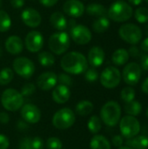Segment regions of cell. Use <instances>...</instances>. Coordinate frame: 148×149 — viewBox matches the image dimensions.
Returning <instances> with one entry per match:
<instances>
[{
  "instance_id": "4fadbf2b",
  "label": "cell",
  "mask_w": 148,
  "mask_h": 149,
  "mask_svg": "<svg viewBox=\"0 0 148 149\" xmlns=\"http://www.w3.org/2000/svg\"><path fill=\"white\" fill-rule=\"evenodd\" d=\"M24 44L26 49L31 52H39L44 45V38L43 35L38 31H31L28 32L25 37Z\"/></svg>"
},
{
  "instance_id": "9f6ffc18",
  "label": "cell",
  "mask_w": 148,
  "mask_h": 149,
  "mask_svg": "<svg viewBox=\"0 0 148 149\" xmlns=\"http://www.w3.org/2000/svg\"><path fill=\"white\" fill-rule=\"evenodd\" d=\"M147 118H148V108H147Z\"/></svg>"
},
{
  "instance_id": "8fae6325",
  "label": "cell",
  "mask_w": 148,
  "mask_h": 149,
  "mask_svg": "<svg viewBox=\"0 0 148 149\" xmlns=\"http://www.w3.org/2000/svg\"><path fill=\"white\" fill-rule=\"evenodd\" d=\"M141 73L142 69L140 65L136 62H131L125 66L122 77L126 84L129 86H134L140 81L141 78Z\"/></svg>"
},
{
  "instance_id": "d4e9b609",
  "label": "cell",
  "mask_w": 148,
  "mask_h": 149,
  "mask_svg": "<svg viewBox=\"0 0 148 149\" xmlns=\"http://www.w3.org/2000/svg\"><path fill=\"white\" fill-rule=\"evenodd\" d=\"M91 149H111V143L103 135H95L90 141Z\"/></svg>"
},
{
  "instance_id": "1f68e13d",
  "label": "cell",
  "mask_w": 148,
  "mask_h": 149,
  "mask_svg": "<svg viewBox=\"0 0 148 149\" xmlns=\"http://www.w3.org/2000/svg\"><path fill=\"white\" fill-rule=\"evenodd\" d=\"M14 77V72L13 71L9 68L5 67L0 71V85L1 86H6L9 83L11 82Z\"/></svg>"
},
{
  "instance_id": "681fc988",
  "label": "cell",
  "mask_w": 148,
  "mask_h": 149,
  "mask_svg": "<svg viewBox=\"0 0 148 149\" xmlns=\"http://www.w3.org/2000/svg\"><path fill=\"white\" fill-rule=\"evenodd\" d=\"M141 89H142V92L146 94H148V78H147L143 83H142V86H141Z\"/></svg>"
},
{
  "instance_id": "5bb4252c",
  "label": "cell",
  "mask_w": 148,
  "mask_h": 149,
  "mask_svg": "<svg viewBox=\"0 0 148 149\" xmlns=\"http://www.w3.org/2000/svg\"><path fill=\"white\" fill-rule=\"evenodd\" d=\"M23 120L28 124H36L41 119V112L38 107L33 104H26L21 107L20 111Z\"/></svg>"
},
{
  "instance_id": "7c38bea8",
  "label": "cell",
  "mask_w": 148,
  "mask_h": 149,
  "mask_svg": "<svg viewBox=\"0 0 148 149\" xmlns=\"http://www.w3.org/2000/svg\"><path fill=\"white\" fill-rule=\"evenodd\" d=\"M72 39L78 45H87L92 40V32L89 28L83 24H75L70 31Z\"/></svg>"
},
{
  "instance_id": "bcb514c9",
  "label": "cell",
  "mask_w": 148,
  "mask_h": 149,
  "mask_svg": "<svg viewBox=\"0 0 148 149\" xmlns=\"http://www.w3.org/2000/svg\"><path fill=\"white\" fill-rule=\"evenodd\" d=\"M10 121V116L7 113H4V112H2L0 113V123L1 124H8Z\"/></svg>"
},
{
  "instance_id": "83f0119b",
  "label": "cell",
  "mask_w": 148,
  "mask_h": 149,
  "mask_svg": "<svg viewBox=\"0 0 148 149\" xmlns=\"http://www.w3.org/2000/svg\"><path fill=\"white\" fill-rule=\"evenodd\" d=\"M124 109H125V112L128 115L135 117V116H138L139 114H140V113L142 112V106L139 101L133 100V101L126 103Z\"/></svg>"
},
{
  "instance_id": "7bdbcfd3",
  "label": "cell",
  "mask_w": 148,
  "mask_h": 149,
  "mask_svg": "<svg viewBox=\"0 0 148 149\" xmlns=\"http://www.w3.org/2000/svg\"><path fill=\"white\" fill-rule=\"evenodd\" d=\"M128 53H129V56H131V57H133V58H137V57L140 55L139 48H138L136 45H133L132 47L129 48Z\"/></svg>"
},
{
  "instance_id": "603a6c76",
  "label": "cell",
  "mask_w": 148,
  "mask_h": 149,
  "mask_svg": "<svg viewBox=\"0 0 148 149\" xmlns=\"http://www.w3.org/2000/svg\"><path fill=\"white\" fill-rule=\"evenodd\" d=\"M129 57L130 56H129L128 51H126L124 48H120L113 53L112 61L114 65L121 66V65H126L128 62Z\"/></svg>"
},
{
  "instance_id": "f907efd6",
  "label": "cell",
  "mask_w": 148,
  "mask_h": 149,
  "mask_svg": "<svg viewBox=\"0 0 148 149\" xmlns=\"http://www.w3.org/2000/svg\"><path fill=\"white\" fill-rule=\"evenodd\" d=\"M141 49L144 51V52H148V37L146 38L142 42H141V45H140Z\"/></svg>"
},
{
  "instance_id": "f6af8a7d",
  "label": "cell",
  "mask_w": 148,
  "mask_h": 149,
  "mask_svg": "<svg viewBox=\"0 0 148 149\" xmlns=\"http://www.w3.org/2000/svg\"><path fill=\"white\" fill-rule=\"evenodd\" d=\"M140 67H141V69L148 72V54H145L142 56Z\"/></svg>"
},
{
  "instance_id": "cb8c5ba5",
  "label": "cell",
  "mask_w": 148,
  "mask_h": 149,
  "mask_svg": "<svg viewBox=\"0 0 148 149\" xmlns=\"http://www.w3.org/2000/svg\"><path fill=\"white\" fill-rule=\"evenodd\" d=\"M85 10L88 15L92 17H106L107 15V10L106 8L100 4V3H90L85 7Z\"/></svg>"
},
{
  "instance_id": "816d5d0a",
  "label": "cell",
  "mask_w": 148,
  "mask_h": 149,
  "mask_svg": "<svg viewBox=\"0 0 148 149\" xmlns=\"http://www.w3.org/2000/svg\"><path fill=\"white\" fill-rule=\"evenodd\" d=\"M144 0H128V2L132 4V5H134V6H138L140 4L142 3Z\"/></svg>"
},
{
  "instance_id": "7402d4cb",
  "label": "cell",
  "mask_w": 148,
  "mask_h": 149,
  "mask_svg": "<svg viewBox=\"0 0 148 149\" xmlns=\"http://www.w3.org/2000/svg\"><path fill=\"white\" fill-rule=\"evenodd\" d=\"M126 145L132 149H147L148 137L147 135H136L133 138L127 139Z\"/></svg>"
},
{
  "instance_id": "b9f144b4",
  "label": "cell",
  "mask_w": 148,
  "mask_h": 149,
  "mask_svg": "<svg viewBox=\"0 0 148 149\" xmlns=\"http://www.w3.org/2000/svg\"><path fill=\"white\" fill-rule=\"evenodd\" d=\"M10 146V141L4 134H0V149H7Z\"/></svg>"
},
{
  "instance_id": "f5cc1de1",
  "label": "cell",
  "mask_w": 148,
  "mask_h": 149,
  "mask_svg": "<svg viewBox=\"0 0 148 149\" xmlns=\"http://www.w3.org/2000/svg\"><path fill=\"white\" fill-rule=\"evenodd\" d=\"M145 34L148 36V24L146 25V27H145Z\"/></svg>"
},
{
  "instance_id": "44dd1931",
  "label": "cell",
  "mask_w": 148,
  "mask_h": 149,
  "mask_svg": "<svg viewBox=\"0 0 148 149\" xmlns=\"http://www.w3.org/2000/svg\"><path fill=\"white\" fill-rule=\"evenodd\" d=\"M50 24H51V26L54 29H56L59 31H63L64 30H65L68 25L66 17L60 11H56L51 15Z\"/></svg>"
},
{
  "instance_id": "f546056e",
  "label": "cell",
  "mask_w": 148,
  "mask_h": 149,
  "mask_svg": "<svg viewBox=\"0 0 148 149\" xmlns=\"http://www.w3.org/2000/svg\"><path fill=\"white\" fill-rule=\"evenodd\" d=\"M87 127L92 134H98L102 128V120L97 115L92 116L87 123Z\"/></svg>"
},
{
  "instance_id": "91938a15",
  "label": "cell",
  "mask_w": 148,
  "mask_h": 149,
  "mask_svg": "<svg viewBox=\"0 0 148 149\" xmlns=\"http://www.w3.org/2000/svg\"><path fill=\"white\" fill-rule=\"evenodd\" d=\"M117 1H122V0H117Z\"/></svg>"
},
{
  "instance_id": "d6986e66",
  "label": "cell",
  "mask_w": 148,
  "mask_h": 149,
  "mask_svg": "<svg viewBox=\"0 0 148 149\" xmlns=\"http://www.w3.org/2000/svg\"><path fill=\"white\" fill-rule=\"evenodd\" d=\"M6 51L13 55H17L22 52L24 49V43L23 40L18 36H10L9 37L4 44Z\"/></svg>"
},
{
  "instance_id": "74e56055",
  "label": "cell",
  "mask_w": 148,
  "mask_h": 149,
  "mask_svg": "<svg viewBox=\"0 0 148 149\" xmlns=\"http://www.w3.org/2000/svg\"><path fill=\"white\" fill-rule=\"evenodd\" d=\"M58 82H59L60 85H64L68 87L71 86L73 83L71 76H69L68 74H65V73H61L58 76Z\"/></svg>"
},
{
  "instance_id": "4316f807",
  "label": "cell",
  "mask_w": 148,
  "mask_h": 149,
  "mask_svg": "<svg viewBox=\"0 0 148 149\" xmlns=\"http://www.w3.org/2000/svg\"><path fill=\"white\" fill-rule=\"evenodd\" d=\"M110 27V21L106 17H100L92 24V29L97 33H103Z\"/></svg>"
},
{
  "instance_id": "f1b7e54d",
  "label": "cell",
  "mask_w": 148,
  "mask_h": 149,
  "mask_svg": "<svg viewBox=\"0 0 148 149\" xmlns=\"http://www.w3.org/2000/svg\"><path fill=\"white\" fill-rule=\"evenodd\" d=\"M38 60L39 64L44 67H50L55 63V57L52 53L49 52H42L38 56Z\"/></svg>"
},
{
  "instance_id": "ab89813d",
  "label": "cell",
  "mask_w": 148,
  "mask_h": 149,
  "mask_svg": "<svg viewBox=\"0 0 148 149\" xmlns=\"http://www.w3.org/2000/svg\"><path fill=\"white\" fill-rule=\"evenodd\" d=\"M32 148L33 149H43L44 148V141L40 137H34L31 138Z\"/></svg>"
},
{
  "instance_id": "836d02e7",
  "label": "cell",
  "mask_w": 148,
  "mask_h": 149,
  "mask_svg": "<svg viewBox=\"0 0 148 149\" xmlns=\"http://www.w3.org/2000/svg\"><path fill=\"white\" fill-rule=\"evenodd\" d=\"M120 96H121V100L126 103L133 101L135 99V91L133 87L130 86L125 87L122 89Z\"/></svg>"
},
{
  "instance_id": "52a82bcc",
  "label": "cell",
  "mask_w": 148,
  "mask_h": 149,
  "mask_svg": "<svg viewBox=\"0 0 148 149\" xmlns=\"http://www.w3.org/2000/svg\"><path fill=\"white\" fill-rule=\"evenodd\" d=\"M119 35L127 44L136 45L141 41L143 32L140 27L134 24H125L120 26L119 30Z\"/></svg>"
},
{
  "instance_id": "7a4b0ae2",
  "label": "cell",
  "mask_w": 148,
  "mask_h": 149,
  "mask_svg": "<svg viewBox=\"0 0 148 149\" xmlns=\"http://www.w3.org/2000/svg\"><path fill=\"white\" fill-rule=\"evenodd\" d=\"M121 107L116 101L106 102L100 110V119L108 127H115L120 120Z\"/></svg>"
},
{
  "instance_id": "ac0fdd59",
  "label": "cell",
  "mask_w": 148,
  "mask_h": 149,
  "mask_svg": "<svg viewBox=\"0 0 148 149\" xmlns=\"http://www.w3.org/2000/svg\"><path fill=\"white\" fill-rule=\"evenodd\" d=\"M105 52L100 46H93L88 52V63L92 67H99L105 60Z\"/></svg>"
},
{
  "instance_id": "2e32d148",
  "label": "cell",
  "mask_w": 148,
  "mask_h": 149,
  "mask_svg": "<svg viewBox=\"0 0 148 149\" xmlns=\"http://www.w3.org/2000/svg\"><path fill=\"white\" fill-rule=\"evenodd\" d=\"M58 76L52 72H46L40 74L37 79V86L43 91H49L56 86Z\"/></svg>"
},
{
  "instance_id": "484cf974",
  "label": "cell",
  "mask_w": 148,
  "mask_h": 149,
  "mask_svg": "<svg viewBox=\"0 0 148 149\" xmlns=\"http://www.w3.org/2000/svg\"><path fill=\"white\" fill-rule=\"evenodd\" d=\"M93 104L89 100H81L79 101L75 107L76 113L79 116H87L93 111Z\"/></svg>"
},
{
  "instance_id": "4dcf8cb0",
  "label": "cell",
  "mask_w": 148,
  "mask_h": 149,
  "mask_svg": "<svg viewBox=\"0 0 148 149\" xmlns=\"http://www.w3.org/2000/svg\"><path fill=\"white\" fill-rule=\"evenodd\" d=\"M11 26V19L9 14L3 10H0V32H5Z\"/></svg>"
},
{
  "instance_id": "277c9868",
  "label": "cell",
  "mask_w": 148,
  "mask_h": 149,
  "mask_svg": "<svg viewBox=\"0 0 148 149\" xmlns=\"http://www.w3.org/2000/svg\"><path fill=\"white\" fill-rule=\"evenodd\" d=\"M1 103L4 109L10 112H16L22 107L24 104V97L20 92L12 88H8L2 93Z\"/></svg>"
},
{
  "instance_id": "d6a6232c",
  "label": "cell",
  "mask_w": 148,
  "mask_h": 149,
  "mask_svg": "<svg viewBox=\"0 0 148 149\" xmlns=\"http://www.w3.org/2000/svg\"><path fill=\"white\" fill-rule=\"evenodd\" d=\"M135 19L140 23L145 24L148 22V9L146 7H139L134 11Z\"/></svg>"
},
{
  "instance_id": "9c48e42d",
  "label": "cell",
  "mask_w": 148,
  "mask_h": 149,
  "mask_svg": "<svg viewBox=\"0 0 148 149\" xmlns=\"http://www.w3.org/2000/svg\"><path fill=\"white\" fill-rule=\"evenodd\" d=\"M121 80V73L120 70L114 66H108L100 74L101 85L107 88L113 89L118 86Z\"/></svg>"
},
{
  "instance_id": "f35d334b",
  "label": "cell",
  "mask_w": 148,
  "mask_h": 149,
  "mask_svg": "<svg viewBox=\"0 0 148 149\" xmlns=\"http://www.w3.org/2000/svg\"><path fill=\"white\" fill-rule=\"evenodd\" d=\"M18 149H33L32 148V142H31V138L30 137H25L22 139L19 142Z\"/></svg>"
},
{
  "instance_id": "680465c9",
  "label": "cell",
  "mask_w": 148,
  "mask_h": 149,
  "mask_svg": "<svg viewBox=\"0 0 148 149\" xmlns=\"http://www.w3.org/2000/svg\"><path fill=\"white\" fill-rule=\"evenodd\" d=\"M1 53H2V52H1V49H0V56H1Z\"/></svg>"
},
{
  "instance_id": "94428289",
  "label": "cell",
  "mask_w": 148,
  "mask_h": 149,
  "mask_svg": "<svg viewBox=\"0 0 148 149\" xmlns=\"http://www.w3.org/2000/svg\"><path fill=\"white\" fill-rule=\"evenodd\" d=\"M147 149H148V148H147Z\"/></svg>"
},
{
  "instance_id": "c3c4849f",
  "label": "cell",
  "mask_w": 148,
  "mask_h": 149,
  "mask_svg": "<svg viewBox=\"0 0 148 149\" xmlns=\"http://www.w3.org/2000/svg\"><path fill=\"white\" fill-rule=\"evenodd\" d=\"M17 128L20 131H24L27 129V122H25L24 120H19L17 123Z\"/></svg>"
},
{
  "instance_id": "e575fe53",
  "label": "cell",
  "mask_w": 148,
  "mask_h": 149,
  "mask_svg": "<svg viewBox=\"0 0 148 149\" xmlns=\"http://www.w3.org/2000/svg\"><path fill=\"white\" fill-rule=\"evenodd\" d=\"M85 73V79L86 81L90 82V83H93L95 81L98 80L99 79V72L96 70L95 67H91V68H87L86 71L84 72Z\"/></svg>"
},
{
  "instance_id": "9a60e30c",
  "label": "cell",
  "mask_w": 148,
  "mask_h": 149,
  "mask_svg": "<svg viewBox=\"0 0 148 149\" xmlns=\"http://www.w3.org/2000/svg\"><path fill=\"white\" fill-rule=\"evenodd\" d=\"M21 18L23 23L31 28L38 27L42 21L41 15L38 10L32 8H26L22 11Z\"/></svg>"
},
{
  "instance_id": "7dc6e473",
  "label": "cell",
  "mask_w": 148,
  "mask_h": 149,
  "mask_svg": "<svg viewBox=\"0 0 148 149\" xmlns=\"http://www.w3.org/2000/svg\"><path fill=\"white\" fill-rule=\"evenodd\" d=\"M10 2L11 6L15 9H19L24 4V0H10Z\"/></svg>"
},
{
  "instance_id": "6f0895ef",
  "label": "cell",
  "mask_w": 148,
  "mask_h": 149,
  "mask_svg": "<svg viewBox=\"0 0 148 149\" xmlns=\"http://www.w3.org/2000/svg\"><path fill=\"white\" fill-rule=\"evenodd\" d=\"M145 1H146V3L148 4V0H145Z\"/></svg>"
},
{
  "instance_id": "30bf717a",
  "label": "cell",
  "mask_w": 148,
  "mask_h": 149,
  "mask_svg": "<svg viewBox=\"0 0 148 149\" xmlns=\"http://www.w3.org/2000/svg\"><path fill=\"white\" fill-rule=\"evenodd\" d=\"M12 67L15 72L24 79H30L35 72L34 63L31 59L24 57L15 58L12 64Z\"/></svg>"
},
{
  "instance_id": "3957f363",
  "label": "cell",
  "mask_w": 148,
  "mask_h": 149,
  "mask_svg": "<svg viewBox=\"0 0 148 149\" xmlns=\"http://www.w3.org/2000/svg\"><path fill=\"white\" fill-rule=\"evenodd\" d=\"M133 14L131 5L124 1H116L111 4L107 10V16L114 22L121 23L129 20Z\"/></svg>"
},
{
  "instance_id": "db71d44e",
  "label": "cell",
  "mask_w": 148,
  "mask_h": 149,
  "mask_svg": "<svg viewBox=\"0 0 148 149\" xmlns=\"http://www.w3.org/2000/svg\"><path fill=\"white\" fill-rule=\"evenodd\" d=\"M119 149H132L131 148H129V147H127V146H126V147H120V148H119Z\"/></svg>"
},
{
  "instance_id": "5b68a950",
  "label": "cell",
  "mask_w": 148,
  "mask_h": 149,
  "mask_svg": "<svg viewBox=\"0 0 148 149\" xmlns=\"http://www.w3.org/2000/svg\"><path fill=\"white\" fill-rule=\"evenodd\" d=\"M76 120L75 113L68 108H61L52 117V125L58 130H66L73 126Z\"/></svg>"
},
{
  "instance_id": "ffe728a7",
  "label": "cell",
  "mask_w": 148,
  "mask_h": 149,
  "mask_svg": "<svg viewBox=\"0 0 148 149\" xmlns=\"http://www.w3.org/2000/svg\"><path fill=\"white\" fill-rule=\"evenodd\" d=\"M71 97V91L68 86L64 85L56 86L52 91V99L58 104L66 103Z\"/></svg>"
},
{
  "instance_id": "8992f818",
  "label": "cell",
  "mask_w": 148,
  "mask_h": 149,
  "mask_svg": "<svg viewBox=\"0 0 148 149\" xmlns=\"http://www.w3.org/2000/svg\"><path fill=\"white\" fill-rule=\"evenodd\" d=\"M70 45L71 38L68 33L65 31L53 33L50 37L48 42V46L50 50L57 55H61L69 49Z\"/></svg>"
},
{
  "instance_id": "8d00e7d4",
  "label": "cell",
  "mask_w": 148,
  "mask_h": 149,
  "mask_svg": "<svg viewBox=\"0 0 148 149\" xmlns=\"http://www.w3.org/2000/svg\"><path fill=\"white\" fill-rule=\"evenodd\" d=\"M46 147L48 149H62V141L57 137H51L47 140Z\"/></svg>"
},
{
  "instance_id": "6da1fadb",
  "label": "cell",
  "mask_w": 148,
  "mask_h": 149,
  "mask_svg": "<svg viewBox=\"0 0 148 149\" xmlns=\"http://www.w3.org/2000/svg\"><path fill=\"white\" fill-rule=\"evenodd\" d=\"M62 69L73 75L84 73L88 68V61L86 58L80 52H71L63 56L60 61Z\"/></svg>"
},
{
  "instance_id": "d590c367",
  "label": "cell",
  "mask_w": 148,
  "mask_h": 149,
  "mask_svg": "<svg viewBox=\"0 0 148 149\" xmlns=\"http://www.w3.org/2000/svg\"><path fill=\"white\" fill-rule=\"evenodd\" d=\"M36 92V86L32 83H26L21 87V92L20 93L22 94L23 97H28L32 95Z\"/></svg>"
},
{
  "instance_id": "60d3db41",
  "label": "cell",
  "mask_w": 148,
  "mask_h": 149,
  "mask_svg": "<svg viewBox=\"0 0 148 149\" xmlns=\"http://www.w3.org/2000/svg\"><path fill=\"white\" fill-rule=\"evenodd\" d=\"M112 143L116 148L122 147V145L124 144V139H123L122 135H119V134L114 135L112 139Z\"/></svg>"
},
{
  "instance_id": "ee69618b",
  "label": "cell",
  "mask_w": 148,
  "mask_h": 149,
  "mask_svg": "<svg viewBox=\"0 0 148 149\" xmlns=\"http://www.w3.org/2000/svg\"><path fill=\"white\" fill-rule=\"evenodd\" d=\"M39 2H40V3H41L42 5H44V7L49 8V7L54 6V5L58 2V0H39Z\"/></svg>"
},
{
  "instance_id": "e0dca14e",
  "label": "cell",
  "mask_w": 148,
  "mask_h": 149,
  "mask_svg": "<svg viewBox=\"0 0 148 149\" xmlns=\"http://www.w3.org/2000/svg\"><path fill=\"white\" fill-rule=\"evenodd\" d=\"M65 14L72 17H79L85 12V5L79 0H66L63 5Z\"/></svg>"
},
{
  "instance_id": "11a10c76",
  "label": "cell",
  "mask_w": 148,
  "mask_h": 149,
  "mask_svg": "<svg viewBox=\"0 0 148 149\" xmlns=\"http://www.w3.org/2000/svg\"><path fill=\"white\" fill-rule=\"evenodd\" d=\"M2 5H3V2H2V0H0V8L2 7Z\"/></svg>"
},
{
  "instance_id": "ba28073f",
  "label": "cell",
  "mask_w": 148,
  "mask_h": 149,
  "mask_svg": "<svg viewBox=\"0 0 148 149\" xmlns=\"http://www.w3.org/2000/svg\"><path fill=\"white\" fill-rule=\"evenodd\" d=\"M120 129L123 137L131 139L139 134L140 131V124L134 116L126 115L120 120Z\"/></svg>"
}]
</instances>
